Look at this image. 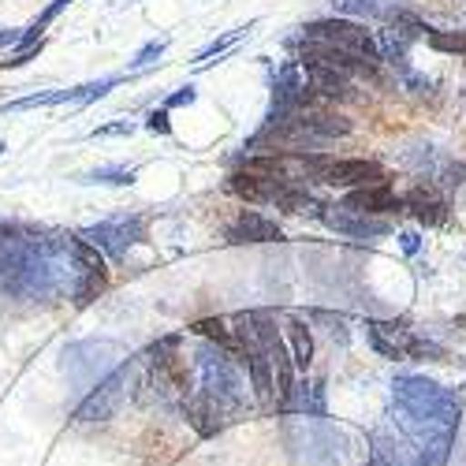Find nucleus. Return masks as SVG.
Returning a JSON list of instances; mask_svg holds the SVG:
<instances>
[{"mask_svg": "<svg viewBox=\"0 0 466 466\" xmlns=\"http://www.w3.org/2000/svg\"><path fill=\"white\" fill-rule=\"evenodd\" d=\"M370 339L384 359H425V355H437L444 359L441 347H433L430 339H418L403 321H373L370 325Z\"/></svg>", "mask_w": 466, "mask_h": 466, "instance_id": "3", "label": "nucleus"}, {"mask_svg": "<svg viewBox=\"0 0 466 466\" xmlns=\"http://www.w3.org/2000/svg\"><path fill=\"white\" fill-rule=\"evenodd\" d=\"M247 30H250V23H247V26H236V30H228L224 37H217V42H209V46H206V49H202L198 56H194V60H198V67L213 64V56H224V53H228V49H231V46H236V42H239V37L247 34Z\"/></svg>", "mask_w": 466, "mask_h": 466, "instance_id": "14", "label": "nucleus"}, {"mask_svg": "<svg viewBox=\"0 0 466 466\" xmlns=\"http://www.w3.org/2000/svg\"><path fill=\"white\" fill-rule=\"evenodd\" d=\"M83 183H116V187H131V183H135V168H97V172L83 176Z\"/></svg>", "mask_w": 466, "mask_h": 466, "instance_id": "15", "label": "nucleus"}, {"mask_svg": "<svg viewBox=\"0 0 466 466\" xmlns=\"http://www.w3.org/2000/svg\"><path fill=\"white\" fill-rule=\"evenodd\" d=\"M321 220H325L332 231H339V236H347V239H380V236H388V231H392V228H388V220L355 213V209H347V206H325Z\"/></svg>", "mask_w": 466, "mask_h": 466, "instance_id": "6", "label": "nucleus"}, {"mask_svg": "<svg viewBox=\"0 0 466 466\" xmlns=\"http://www.w3.org/2000/svg\"><path fill=\"white\" fill-rule=\"evenodd\" d=\"M135 127L127 124V120H120V124H108V127H97V131H90V138H108V135H131Z\"/></svg>", "mask_w": 466, "mask_h": 466, "instance_id": "18", "label": "nucleus"}, {"mask_svg": "<svg viewBox=\"0 0 466 466\" xmlns=\"http://www.w3.org/2000/svg\"><path fill=\"white\" fill-rule=\"evenodd\" d=\"M190 332H198V336H206V339H213L217 347H224L228 355H243V343H239V332L236 329H228V321L224 318H198L190 325Z\"/></svg>", "mask_w": 466, "mask_h": 466, "instance_id": "11", "label": "nucleus"}, {"mask_svg": "<svg viewBox=\"0 0 466 466\" xmlns=\"http://www.w3.org/2000/svg\"><path fill=\"white\" fill-rule=\"evenodd\" d=\"M146 131H153V135H172V124H168V108L149 112V116H146Z\"/></svg>", "mask_w": 466, "mask_h": 466, "instance_id": "16", "label": "nucleus"}, {"mask_svg": "<svg viewBox=\"0 0 466 466\" xmlns=\"http://www.w3.org/2000/svg\"><path fill=\"white\" fill-rule=\"evenodd\" d=\"M5 149H8V146H0V153H5Z\"/></svg>", "mask_w": 466, "mask_h": 466, "instance_id": "22", "label": "nucleus"}, {"mask_svg": "<svg viewBox=\"0 0 466 466\" xmlns=\"http://www.w3.org/2000/svg\"><path fill=\"white\" fill-rule=\"evenodd\" d=\"M146 231H149L146 217H112V220H105V224H97V228L79 231V236H83L86 243H94L97 250H105L108 258H120V254H127L135 243L146 239Z\"/></svg>", "mask_w": 466, "mask_h": 466, "instance_id": "4", "label": "nucleus"}, {"mask_svg": "<svg viewBox=\"0 0 466 466\" xmlns=\"http://www.w3.org/2000/svg\"><path fill=\"white\" fill-rule=\"evenodd\" d=\"M194 97H198V90H194V86H183L179 94H172V97L165 101V108H179V105H190Z\"/></svg>", "mask_w": 466, "mask_h": 466, "instance_id": "19", "label": "nucleus"}, {"mask_svg": "<svg viewBox=\"0 0 466 466\" xmlns=\"http://www.w3.org/2000/svg\"><path fill=\"white\" fill-rule=\"evenodd\" d=\"M228 243H284V228L277 220H268L265 213L243 209L224 231Z\"/></svg>", "mask_w": 466, "mask_h": 466, "instance_id": "7", "label": "nucleus"}, {"mask_svg": "<svg viewBox=\"0 0 466 466\" xmlns=\"http://www.w3.org/2000/svg\"><path fill=\"white\" fill-rule=\"evenodd\" d=\"M403 250L414 254V250H418V236H410V231H407V236H403Z\"/></svg>", "mask_w": 466, "mask_h": 466, "instance_id": "21", "label": "nucleus"}, {"mask_svg": "<svg viewBox=\"0 0 466 466\" xmlns=\"http://www.w3.org/2000/svg\"><path fill=\"white\" fill-rule=\"evenodd\" d=\"M299 60L302 64H318V67H336L343 75H351V79L355 75H373L377 71V64L343 53V49H336L329 42H318V37H299Z\"/></svg>", "mask_w": 466, "mask_h": 466, "instance_id": "5", "label": "nucleus"}, {"mask_svg": "<svg viewBox=\"0 0 466 466\" xmlns=\"http://www.w3.org/2000/svg\"><path fill=\"white\" fill-rule=\"evenodd\" d=\"M19 42H23V34H19V30H12V26H8V30H0V49H5V46H19Z\"/></svg>", "mask_w": 466, "mask_h": 466, "instance_id": "20", "label": "nucleus"}, {"mask_svg": "<svg viewBox=\"0 0 466 466\" xmlns=\"http://www.w3.org/2000/svg\"><path fill=\"white\" fill-rule=\"evenodd\" d=\"M288 336H291V359H295V366L306 370L309 362H314V336H309V329L302 321H291Z\"/></svg>", "mask_w": 466, "mask_h": 466, "instance_id": "12", "label": "nucleus"}, {"mask_svg": "<svg viewBox=\"0 0 466 466\" xmlns=\"http://www.w3.org/2000/svg\"><path fill=\"white\" fill-rule=\"evenodd\" d=\"M403 209H410L421 224H430V228H437V224L448 220V206H444V198H441L437 190H430V187H414V190H407V194H403Z\"/></svg>", "mask_w": 466, "mask_h": 466, "instance_id": "10", "label": "nucleus"}, {"mask_svg": "<svg viewBox=\"0 0 466 466\" xmlns=\"http://www.w3.org/2000/svg\"><path fill=\"white\" fill-rule=\"evenodd\" d=\"M168 49V37H161V42H149L138 56H135V67H146V64H153V56H161Z\"/></svg>", "mask_w": 466, "mask_h": 466, "instance_id": "17", "label": "nucleus"}, {"mask_svg": "<svg viewBox=\"0 0 466 466\" xmlns=\"http://www.w3.org/2000/svg\"><path fill=\"white\" fill-rule=\"evenodd\" d=\"M302 37H318V42H329L343 53H351V56H362L370 64L380 67V46H377V37L373 30H366L362 23L355 19H318V23H306L302 26Z\"/></svg>", "mask_w": 466, "mask_h": 466, "instance_id": "2", "label": "nucleus"}, {"mask_svg": "<svg viewBox=\"0 0 466 466\" xmlns=\"http://www.w3.org/2000/svg\"><path fill=\"white\" fill-rule=\"evenodd\" d=\"M302 79L314 97H351V75H343L336 67L302 64Z\"/></svg>", "mask_w": 466, "mask_h": 466, "instance_id": "9", "label": "nucleus"}, {"mask_svg": "<svg viewBox=\"0 0 466 466\" xmlns=\"http://www.w3.org/2000/svg\"><path fill=\"white\" fill-rule=\"evenodd\" d=\"M228 190L247 206H277L284 213H314L318 209L314 194L306 187H299L295 179L261 176V172H247V168L228 176Z\"/></svg>", "mask_w": 466, "mask_h": 466, "instance_id": "1", "label": "nucleus"}, {"mask_svg": "<svg viewBox=\"0 0 466 466\" xmlns=\"http://www.w3.org/2000/svg\"><path fill=\"white\" fill-rule=\"evenodd\" d=\"M339 206L355 209V213H366V217H388V213H400L403 209V194H396L392 183H373V187L351 190Z\"/></svg>", "mask_w": 466, "mask_h": 466, "instance_id": "8", "label": "nucleus"}, {"mask_svg": "<svg viewBox=\"0 0 466 466\" xmlns=\"http://www.w3.org/2000/svg\"><path fill=\"white\" fill-rule=\"evenodd\" d=\"M425 46L448 56H466V30H430L425 34Z\"/></svg>", "mask_w": 466, "mask_h": 466, "instance_id": "13", "label": "nucleus"}]
</instances>
